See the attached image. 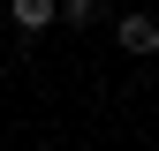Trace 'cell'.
<instances>
[{
	"mask_svg": "<svg viewBox=\"0 0 159 151\" xmlns=\"http://www.w3.org/2000/svg\"><path fill=\"white\" fill-rule=\"evenodd\" d=\"M114 45H121V53H136V61H152V53H159V15L129 8L121 23H114Z\"/></svg>",
	"mask_w": 159,
	"mask_h": 151,
	"instance_id": "cell-1",
	"label": "cell"
},
{
	"mask_svg": "<svg viewBox=\"0 0 159 151\" xmlns=\"http://www.w3.org/2000/svg\"><path fill=\"white\" fill-rule=\"evenodd\" d=\"M8 23L23 30V38H38L46 23H61V0H8Z\"/></svg>",
	"mask_w": 159,
	"mask_h": 151,
	"instance_id": "cell-2",
	"label": "cell"
},
{
	"mask_svg": "<svg viewBox=\"0 0 159 151\" xmlns=\"http://www.w3.org/2000/svg\"><path fill=\"white\" fill-rule=\"evenodd\" d=\"M61 23H76V30L98 23V0H61Z\"/></svg>",
	"mask_w": 159,
	"mask_h": 151,
	"instance_id": "cell-3",
	"label": "cell"
}]
</instances>
